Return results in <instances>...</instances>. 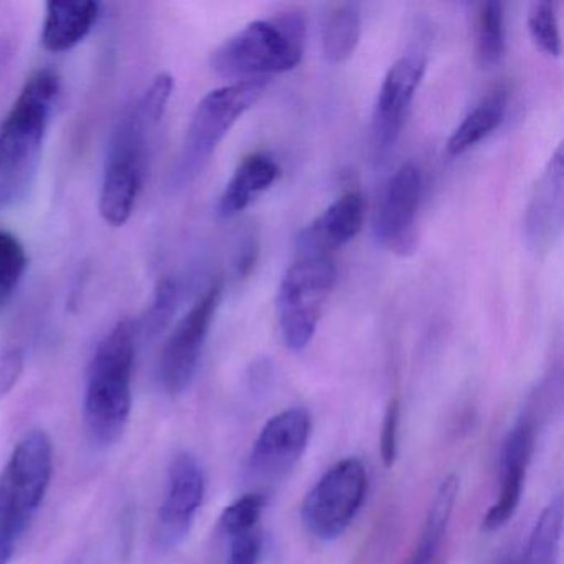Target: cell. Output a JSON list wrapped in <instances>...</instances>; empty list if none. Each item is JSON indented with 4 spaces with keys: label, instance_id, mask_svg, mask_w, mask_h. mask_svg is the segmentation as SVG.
<instances>
[{
    "label": "cell",
    "instance_id": "obj_17",
    "mask_svg": "<svg viewBox=\"0 0 564 564\" xmlns=\"http://www.w3.org/2000/svg\"><path fill=\"white\" fill-rule=\"evenodd\" d=\"M101 6L94 0L47 2L42 45L52 54L74 51L90 35L100 18Z\"/></svg>",
    "mask_w": 564,
    "mask_h": 564
},
{
    "label": "cell",
    "instance_id": "obj_23",
    "mask_svg": "<svg viewBox=\"0 0 564 564\" xmlns=\"http://www.w3.org/2000/svg\"><path fill=\"white\" fill-rule=\"evenodd\" d=\"M561 534H563V505L560 498H556L538 518L528 541L527 554L520 564H556Z\"/></svg>",
    "mask_w": 564,
    "mask_h": 564
},
{
    "label": "cell",
    "instance_id": "obj_26",
    "mask_svg": "<svg viewBox=\"0 0 564 564\" xmlns=\"http://www.w3.org/2000/svg\"><path fill=\"white\" fill-rule=\"evenodd\" d=\"M265 505L267 500L263 495H243L242 498L234 501L224 510L223 517H220V528L229 538L256 531Z\"/></svg>",
    "mask_w": 564,
    "mask_h": 564
},
{
    "label": "cell",
    "instance_id": "obj_11",
    "mask_svg": "<svg viewBox=\"0 0 564 564\" xmlns=\"http://www.w3.org/2000/svg\"><path fill=\"white\" fill-rule=\"evenodd\" d=\"M312 435V415L306 409L292 408L273 415L250 452L249 468L260 480H280L302 458Z\"/></svg>",
    "mask_w": 564,
    "mask_h": 564
},
{
    "label": "cell",
    "instance_id": "obj_20",
    "mask_svg": "<svg viewBox=\"0 0 564 564\" xmlns=\"http://www.w3.org/2000/svg\"><path fill=\"white\" fill-rule=\"evenodd\" d=\"M508 107V90L497 87L491 90L467 117L464 118L457 130L452 133L447 143L451 156H460L475 144L484 141L488 134L494 133L503 123Z\"/></svg>",
    "mask_w": 564,
    "mask_h": 564
},
{
    "label": "cell",
    "instance_id": "obj_7",
    "mask_svg": "<svg viewBox=\"0 0 564 564\" xmlns=\"http://www.w3.org/2000/svg\"><path fill=\"white\" fill-rule=\"evenodd\" d=\"M368 475L359 458L336 462L313 485L302 505V521L319 541H335L346 533L366 498Z\"/></svg>",
    "mask_w": 564,
    "mask_h": 564
},
{
    "label": "cell",
    "instance_id": "obj_18",
    "mask_svg": "<svg viewBox=\"0 0 564 564\" xmlns=\"http://www.w3.org/2000/svg\"><path fill=\"white\" fill-rule=\"evenodd\" d=\"M280 174L282 170L275 158L270 154L253 153L243 158L217 204L219 217L230 219L246 210L257 197L262 196L276 183Z\"/></svg>",
    "mask_w": 564,
    "mask_h": 564
},
{
    "label": "cell",
    "instance_id": "obj_1",
    "mask_svg": "<svg viewBox=\"0 0 564 564\" xmlns=\"http://www.w3.org/2000/svg\"><path fill=\"white\" fill-rule=\"evenodd\" d=\"M61 95V77L54 68L35 72L0 123V209L28 197L39 166L45 134Z\"/></svg>",
    "mask_w": 564,
    "mask_h": 564
},
{
    "label": "cell",
    "instance_id": "obj_30",
    "mask_svg": "<svg viewBox=\"0 0 564 564\" xmlns=\"http://www.w3.org/2000/svg\"><path fill=\"white\" fill-rule=\"evenodd\" d=\"M25 356L21 348L0 352V401L11 394L24 371Z\"/></svg>",
    "mask_w": 564,
    "mask_h": 564
},
{
    "label": "cell",
    "instance_id": "obj_32",
    "mask_svg": "<svg viewBox=\"0 0 564 564\" xmlns=\"http://www.w3.org/2000/svg\"><path fill=\"white\" fill-rule=\"evenodd\" d=\"M501 564H520V561L518 560H507V561H503V563Z\"/></svg>",
    "mask_w": 564,
    "mask_h": 564
},
{
    "label": "cell",
    "instance_id": "obj_15",
    "mask_svg": "<svg viewBox=\"0 0 564 564\" xmlns=\"http://www.w3.org/2000/svg\"><path fill=\"white\" fill-rule=\"evenodd\" d=\"M365 197L359 191H348L316 217L299 237V253H328L351 242L365 223Z\"/></svg>",
    "mask_w": 564,
    "mask_h": 564
},
{
    "label": "cell",
    "instance_id": "obj_10",
    "mask_svg": "<svg viewBox=\"0 0 564 564\" xmlns=\"http://www.w3.org/2000/svg\"><path fill=\"white\" fill-rule=\"evenodd\" d=\"M425 68L424 55L411 52L394 62L386 74L372 111L371 140L376 161H384L394 151Z\"/></svg>",
    "mask_w": 564,
    "mask_h": 564
},
{
    "label": "cell",
    "instance_id": "obj_9",
    "mask_svg": "<svg viewBox=\"0 0 564 564\" xmlns=\"http://www.w3.org/2000/svg\"><path fill=\"white\" fill-rule=\"evenodd\" d=\"M223 279L214 280L164 343L160 358V379L164 391L174 398L183 394L196 376L204 343L223 300Z\"/></svg>",
    "mask_w": 564,
    "mask_h": 564
},
{
    "label": "cell",
    "instance_id": "obj_16",
    "mask_svg": "<svg viewBox=\"0 0 564 564\" xmlns=\"http://www.w3.org/2000/svg\"><path fill=\"white\" fill-rule=\"evenodd\" d=\"M563 148L551 156L527 210V236L536 249L547 246L563 223Z\"/></svg>",
    "mask_w": 564,
    "mask_h": 564
},
{
    "label": "cell",
    "instance_id": "obj_3",
    "mask_svg": "<svg viewBox=\"0 0 564 564\" xmlns=\"http://www.w3.org/2000/svg\"><path fill=\"white\" fill-rule=\"evenodd\" d=\"M306 24L299 12L250 22L210 55V68L234 82L293 70L305 54Z\"/></svg>",
    "mask_w": 564,
    "mask_h": 564
},
{
    "label": "cell",
    "instance_id": "obj_31",
    "mask_svg": "<svg viewBox=\"0 0 564 564\" xmlns=\"http://www.w3.org/2000/svg\"><path fill=\"white\" fill-rule=\"evenodd\" d=\"M260 550H262V541L257 530L230 536L227 564H259Z\"/></svg>",
    "mask_w": 564,
    "mask_h": 564
},
{
    "label": "cell",
    "instance_id": "obj_2",
    "mask_svg": "<svg viewBox=\"0 0 564 564\" xmlns=\"http://www.w3.org/2000/svg\"><path fill=\"white\" fill-rule=\"evenodd\" d=\"M134 352V328L130 319H123L101 339L91 359L84 419L88 437L100 447L115 444L127 429Z\"/></svg>",
    "mask_w": 564,
    "mask_h": 564
},
{
    "label": "cell",
    "instance_id": "obj_12",
    "mask_svg": "<svg viewBox=\"0 0 564 564\" xmlns=\"http://www.w3.org/2000/svg\"><path fill=\"white\" fill-rule=\"evenodd\" d=\"M421 194V171L415 164H402L386 187L375 223L376 239L392 253L414 252Z\"/></svg>",
    "mask_w": 564,
    "mask_h": 564
},
{
    "label": "cell",
    "instance_id": "obj_14",
    "mask_svg": "<svg viewBox=\"0 0 564 564\" xmlns=\"http://www.w3.org/2000/svg\"><path fill=\"white\" fill-rule=\"evenodd\" d=\"M534 447V425L530 419H521L505 441L501 451V487L495 505L484 518V528L495 531L505 527L513 517L523 494L527 468Z\"/></svg>",
    "mask_w": 564,
    "mask_h": 564
},
{
    "label": "cell",
    "instance_id": "obj_13",
    "mask_svg": "<svg viewBox=\"0 0 564 564\" xmlns=\"http://www.w3.org/2000/svg\"><path fill=\"white\" fill-rule=\"evenodd\" d=\"M206 494L203 467L183 452L171 462L167 490L160 508V536L166 546H177L189 534Z\"/></svg>",
    "mask_w": 564,
    "mask_h": 564
},
{
    "label": "cell",
    "instance_id": "obj_24",
    "mask_svg": "<svg viewBox=\"0 0 564 564\" xmlns=\"http://www.w3.org/2000/svg\"><path fill=\"white\" fill-rule=\"evenodd\" d=\"M528 31L534 44L544 54L557 57L561 54L560 22H557L556 4L538 0L528 11Z\"/></svg>",
    "mask_w": 564,
    "mask_h": 564
},
{
    "label": "cell",
    "instance_id": "obj_29",
    "mask_svg": "<svg viewBox=\"0 0 564 564\" xmlns=\"http://www.w3.org/2000/svg\"><path fill=\"white\" fill-rule=\"evenodd\" d=\"M399 422H401V404L398 399H392L386 409L384 419H382L381 444H379L382 462L388 468H391L398 458Z\"/></svg>",
    "mask_w": 564,
    "mask_h": 564
},
{
    "label": "cell",
    "instance_id": "obj_28",
    "mask_svg": "<svg viewBox=\"0 0 564 564\" xmlns=\"http://www.w3.org/2000/svg\"><path fill=\"white\" fill-rule=\"evenodd\" d=\"M180 289L173 279H164L158 283L154 293L153 306L148 315V328L153 333H160L170 323L171 316L176 312Z\"/></svg>",
    "mask_w": 564,
    "mask_h": 564
},
{
    "label": "cell",
    "instance_id": "obj_21",
    "mask_svg": "<svg viewBox=\"0 0 564 564\" xmlns=\"http://www.w3.org/2000/svg\"><path fill=\"white\" fill-rule=\"evenodd\" d=\"M362 34L358 4H339L326 15L322 29V47L329 64H343L355 55Z\"/></svg>",
    "mask_w": 564,
    "mask_h": 564
},
{
    "label": "cell",
    "instance_id": "obj_8",
    "mask_svg": "<svg viewBox=\"0 0 564 564\" xmlns=\"http://www.w3.org/2000/svg\"><path fill=\"white\" fill-rule=\"evenodd\" d=\"M144 130L147 123L134 111L115 134L98 203L101 219L108 226L123 227L133 216L144 180Z\"/></svg>",
    "mask_w": 564,
    "mask_h": 564
},
{
    "label": "cell",
    "instance_id": "obj_19",
    "mask_svg": "<svg viewBox=\"0 0 564 564\" xmlns=\"http://www.w3.org/2000/svg\"><path fill=\"white\" fill-rule=\"evenodd\" d=\"M457 495L458 478L455 475H451L437 488V494H435L431 508H429L427 517H425L421 536H419L417 544H415L408 564L435 563L438 553H441L445 534H447L452 514H454Z\"/></svg>",
    "mask_w": 564,
    "mask_h": 564
},
{
    "label": "cell",
    "instance_id": "obj_25",
    "mask_svg": "<svg viewBox=\"0 0 564 564\" xmlns=\"http://www.w3.org/2000/svg\"><path fill=\"white\" fill-rule=\"evenodd\" d=\"M29 257L21 240L0 229V295H9L18 289L28 272Z\"/></svg>",
    "mask_w": 564,
    "mask_h": 564
},
{
    "label": "cell",
    "instance_id": "obj_6",
    "mask_svg": "<svg viewBox=\"0 0 564 564\" xmlns=\"http://www.w3.org/2000/svg\"><path fill=\"white\" fill-rule=\"evenodd\" d=\"M338 280V267L328 253H299L280 283L276 315L283 343L303 351L318 329L323 310Z\"/></svg>",
    "mask_w": 564,
    "mask_h": 564
},
{
    "label": "cell",
    "instance_id": "obj_22",
    "mask_svg": "<svg viewBox=\"0 0 564 564\" xmlns=\"http://www.w3.org/2000/svg\"><path fill=\"white\" fill-rule=\"evenodd\" d=\"M507 47L503 4L487 0L478 4L475 12V55L481 68H494L500 64Z\"/></svg>",
    "mask_w": 564,
    "mask_h": 564
},
{
    "label": "cell",
    "instance_id": "obj_4",
    "mask_svg": "<svg viewBox=\"0 0 564 564\" xmlns=\"http://www.w3.org/2000/svg\"><path fill=\"white\" fill-rule=\"evenodd\" d=\"M52 471L51 437L44 431L25 435L0 475V564H11L19 538L44 501Z\"/></svg>",
    "mask_w": 564,
    "mask_h": 564
},
{
    "label": "cell",
    "instance_id": "obj_27",
    "mask_svg": "<svg viewBox=\"0 0 564 564\" xmlns=\"http://www.w3.org/2000/svg\"><path fill=\"white\" fill-rule=\"evenodd\" d=\"M174 87H176L174 77L167 72H161L153 78L137 110L140 117L143 118L144 123L158 124L163 120L167 105H170L171 97H173Z\"/></svg>",
    "mask_w": 564,
    "mask_h": 564
},
{
    "label": "cell",
    "instance_id": "obj_5",
    "mask_svg": "<svg viewBox=\"0 0 564 564\" xmlns=\"http://www.w3.org/2000/svg\"><path fill=\"white\" fill-rule=\"evenodd\" d=\"M270 78L232 82L209 91L194 110L183 151L173 173L176 187L186 186L203 173L217 147L234 124L257 104Z\"/></svg>",
    "mask_w": 564,
    "mask_h": 564
}]
</instances>
